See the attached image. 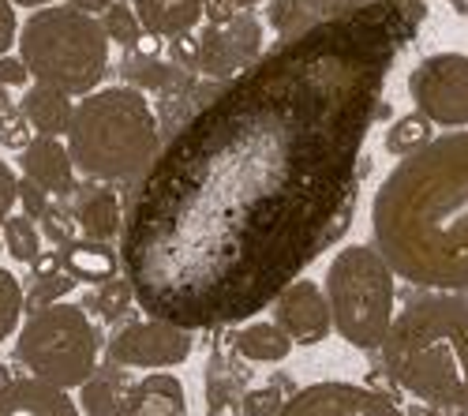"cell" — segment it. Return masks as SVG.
Here are the masks:
<instances>
[{"label": "cell", "mask_w": 468, "mask_h": 416, "mask_svg": "<svg viewBox=\"0 0 468 416\" xmlns=\"http://www.w3.org/2000/svg\"><path fill=\"white\" fill-rule=\"evenodd\" d=\"M112 416H187L184 383L169 371H150L146 379L128 387L121 409Z\"/></svg>", "instance_id": "9a60e30c"}, {"label": "cell", "mask_w": 468, "mask_h": 416, "mask_svg": "<svg viewBox=\"0 0 468 416\" xmlns=\"http://www.w3.org/2000/svg\"><path fill=\"white\" fill-rule=\"evenodd\" d=\"M270 312H274V323L296 346H319L334 330V312H330L326 289L315 285L311 278H296L292 285H285L274 304H270Z\"/></svg>", "instance_id": "8fae6325"}, {"label": "cell", "mask_w": 468, "mask_h": 416, "mask_svg": "<svg viewBox=\"0 0 468 416\" xmlns=\"http://www.w3.org/2000/svg\"><path fill=\"white\" fill-rule=\"evenodd\" d=\"M8 105V87H0V109Z\"/></svg>", "instance_id": "60d3db41"}, {"label": "cell", "mask_w": 468, "mask_h": 416, "mask_svg": "<svg viewBox=\"0 0 468 416\" xmlns=\"http://www.w3.org/2000/svg\"><path fill=\"white\" fill-rule=\"evenodd\" d=\"M278 416H405L394 401L360 383H311L296 390Z\"/></svg>", "instance_id": "30bf717a"}, {"label": "cell", "mask_w": 468, "mask_h": 416, "mask_svg": "<svg viewBox=\"0 0 468 416\" xmlns=\"http://www.w3.org/2000/svg\"><path fill=\"white\" fill-rule=\"evenodd\" d=\"M57 271H64L60 251H37V259L30 262V274H34V278H49V274H57Z\"/></svg>", "instance_id": "74e56055"}, {"label": "cell", "mask_w": 468, "mask_h": 416, "mask_svg": "<svg viewBox=\"0 0 468 416\" xmlns=\"http://www.w3.org/2000/svg\"><path fill=\"white\" fill-rule=\"evenodd\" d=\"M109 360L116 368H176L191 357V330L165 319H132L109 337Z\"/></svg>", "instance_id": "9c48e42d"}, {"label": "cell", "mask_w": 468, "mask_h": 416, "mask_svg": "<svg viewBox=\"0 0 468 416\" xmlns=\"http://www.w3.org/2000/svg\"><path fill=\"white\" fill-rule=\"evenodd\" d=\"M128 304H135V289H132V282H128V274L121 278H109L105 285H98V296L90 300L87 308H94L101 319H121L124 312H128Z\"/></svg>", "instance_id": "484cf974"}, {"label": "cell", "mask_w": 468, "mask_h": 416, "mask_svg": "<svg viewBox=\"0 0 468 416\" xmlns=\"http://www.w3.org/2000/svg\"><path fill=\"white\" fill-rule=\"evenodd\" d=\"M109 46L101 19L75 8V5H49L34 8L19 27V57L30 68L34 83H49L83 98L98 91L109 71Z\"/></svg>", "instance_id": "5b68a950"}, {"label": "cell", "mask_w": 468, "mask_h": 416, "mask_svg": "<svg viewBox=\"0 0 468 416\" xmlns=\"http://www.w3.org/2000/svg\"><path fill=\"white\" fill-rule=\"evenodd\" d=\"M394 267L382 259L375 244H345L326 267V300L334 312V326L348 346L382 349L389 323H394Z\"/></svg>", "instance_id": "8992f818"}, {"label": "cell", "mask_w": 468, "mask_h": 416, "mask_svg": "<svg viewBox=\"0 0 468 416\" xmlns=\"http://www.w3.org/2000/svg\"><path fill=\"white\" fill-rule=\"evenodd\" d=\"M300 16L296 0H270V23H274L282 34H292V19Z\"/></svg>", "instance_id": "d590c367"}, {"label": "cell", "mask_w": 468, "mask_h": 416, "mask_svg": "<svg viewBox=\"0 0 468 416\" xmlns=\"http://www.w3.org/2000/svg\"><path fill=\"white\" fill-rule=\"evenodd\" d=\"M68 5H75V8H83V12H90V16H101L112 0H68Z\"/></svg>", "instance_id": "f35d334b"}, {"label": "cell", "mask_w": 468, "mask_h": 416, "mask_svg": "<svg viewBox=\"0 0 468 416\" xmlns=\"http://www.w3.org/2000/svg\"><path fill=\"white\" fill-rule=\"evenodd\" d=\"M412 105L439 128H468V53H431L409 71Z\"/></svg>", "instance_id": "ba28073f"}, {"label": "cell", "mask_w": 468, "mask_h": 416, "mask_svg": "<svg viewBox=\"0 0 468 416\" xmlns=\"http://www.w3.org/2000/svg\"><path fill=\"white\" fill-rule=\"evenodd\" d=\"M60 259H64V271L87 285H105L109 278L124 271L121 251L109 248V240H90V237L60 244Z\"/></svg>", "instance_id": "ac0fdd59"}, {"label": "cell", "mask_w": 468, "mask_h": 416, "mask_svg": "<svg viewBox=\"0 0 468 416\" xmlns=\"http://www.w3.org/2000/svg\"><path fill=\"white\" fill-rule=\"evenodd\" d=\"M19 165H23V176H30L34 184H42L49 196L57 199H68L80 192V180H75V158L71 150L57 139V135H37L30 139L23 150H19Z\"/></svg>", "instance_id": "4fadbf2b"}, {"label": "cell", "mask_w": 468, "mask_h": 416, "mask_svg": "<svg viewBox=\"0 0 468 416\" xmlns=\"http://www.w3.org/2000/svg\"><path fill=\"white\" fill-rule=\"evenodd\" d=\"M19 112L30 121L37 135H68L71 117H75V94L57 91L49 83H30L19 98Z\"/></svg>", "instance_id": "e0dca14e"}, {"label": "cell", "mask_w": 468, "mask_h": 416, "mask_svg": "<svg viewBox=\"0 0 468 416\" xmlns=\"http://www.w3.org/2000/svg\"><path fill=\"white\" fill-rule=\"evenodd\" d=\"M68 150L83 176L98 184H135L162 150V121L139 87H98L75 101Z\"/></svg>", "instance_id": "277c9868"}, {"label": "cell", "mask_w": 468, "mask_h": 416, "mask_svg": "<svg viewBox=\"0 0 468 416\" xmlns=\"http://www.w3.org/2000/svg\"><path fill=\"white\" fill-rule=\"evenodd\" d=\"M71 233H75V218H64L60 207H53V210L42 218V237H46V240H53V244H68V240H75Z\"/></svg>", "instance_id": "836d02e7"}, {"label": "cell", "mask_w": 468, "mask_h": 416, "mask_svg": "<svg viewBox=\"0 0 468 416\" xmlns=\"http://www.w3.org/2000/svg\"><path fill=\"white\" fill-rule=\"evenodd\" d=\"M259 0H237V8H255Z\"/></svg>", "instance_id": "b9f144b4"}, {"label": "cell", "mask_w": 468, "mask_h": 416, "mask_svg": "<svg viewBox=\"0 0 468 416\" xmlns=\"http://www.w3.org/2000/svg\"><path fill=\"white\" fill-rule=\"evenodd\" d=\"M75 225H80V233L90 237V240H112L121 237L124 229V203L116 199L112 187H80L75 192V210H71Z\"/></svg>", "instance_id": "2e32d148"}, {"label": "cell", "mask_w": 468, "mask_h": 416, "mask_svg": "<svg viewBox=\"0 0 468 416\" xmlns=\"http://www.w3.org/2000/svg\"><path fill=\"white\" fill-rule=\"evenodd\" d=\"M101 334L90 323L87 308H75L57 300L49 308H37L16 330V357L19 364L53 387H83L98 371Z\"/></svg>", "instance_id": "52a82bcc"}, {"label": "cell", "mask_w": 468, "mask_h": 416, "mask_svg": "<svg viewBox=\"0 0 468 416\" xmlns=\"http://www.w3.org/2000/svg\"><path fill=\"white\" fill-rule=\"evenodd\" d=\"M169 42H173V46H169V57H173V64H176L180 71L203 68V46H199V37H191V30L169 37Z\"/></svg>", "instance_id": "f1b7e54d"}, {"label": "cell", "mask_w": 468, "mask_h": 416, "mask_svg": "<svg viewBox=\"0 0 468 416\" xmlns=\"http://www.w3.org/2000/svg\"><path fill=\"white\" fill-rule=\"evenodd\" d=\"M53 199H57V196H49L42 184H34L30 176H19V207H23V214H30V218L42 221V218L53 210Z\"/></svg>", "instance_id": "83f0119b"}, {"label": "cell", "mask_w": 468, "mask_h": 416, "mask_svg": "<svg viewBox=\"0 0 468 416\" xmlns=\"http://www.w3.org/2000/svg\"><path fill=\"white\" fill-rule=\"evenodd\" d=\"M19 16H16V5L12 0H0V57L12 53V46L19 42Z\"/></svg>", "instance_id": "e575fe53"}, {"label": "cell", "mask_w": 468, "mask_h": 416, "mask_svg": "<svg viewBox=\"0 0 468 416\" xmlns=\"http://www.w3.org/2000/svg\"><path fill=\"white\" fill-rule=\"evenodd\" d=\"M16 203H19V176L12 173L8 162H0V229H5V221L16 210Z\"/></svg>", "instance_id": "1f68e13d"}, {"label": "cell", "mask_w": 468, "mask_h": 416, "mask_svg": "<svg viewBox=\"0 0 468 416\" xmlns=\"http://www.w3.org/2000/svg\"><path fill=\"white\" fill-rule=\"evenodd\" d=\"M23 312H27V293L19 278L8 267H0V342H8L23 326Z\"/></svg>", "instance_id": "cb8c5ba5"}, {"label": "cell", "mask_w": 468, "mask_h": 416, "mask_svg": "<svg viewBox=\"0 0 468 416\" xmlns=\"http://www.w3.org/2000/svg\"><path fill=\"white\" fill-rule=\"evenodd\" d=\"M101 27H105V34L112 37V42L124 46V49H132L139 37L146 34V27H143L135 5H128V0H112V5L101 12Z\"/></svg>", "instance_id": "603a6c76"}, {"label": "cell", "mask_w": 468, "mask_h": 416, "mask_svg": "<svg viewBox=\"0 0 468 416\" xmlns=\"http://www.w3.org/2000/svg\"><path fill=\"white\" fill-rule=\"evenodd\" d=\"M282 394L274 387H262V390H251L244 398V416H278L282 412Z\"/></svg>", "instance_id": "4dcf8cb0"}, {"label": "cell", "mask_w": 468, "mask_h": 416, "mask_svg": "<svg viewBox=\"0 0 468 416\" xmlns=\"http://www.w3.org/2000/svg\"><path fill=\"white\" fill-rule=\"evenodd\" d=\"M203 46V71L218 75V80H232L237 71L255 64L262 57V23L251 12H240L225 27H207L199 34Z\"/></svg>", "instance_id": "7c38bea8"}, {"label": "cell", "mask_w": 468, "mask_h": 416, "mask_svg": "<svg viewBox=\"0 0 468 416\" xmlns=\"http://www.w3.org/2000/svg\"><path fill=\"white\" fill-rule=\"evenodd\" d=\"M382 368L412 398L468 412V296L427 289L394 315Z\"/></svg>", "instance_id": "3957f363"}, {"label": "cell", "mask_w": 468, "mask_h": 416, "mask_svg": "<svg viewBox=\"0 0 468 416\" xmlns=\"http://www.w3.org/2000/svg\"><path fill=\"white\" fill-rule=\"evenodd\" d=\"M435 139V121L431 117H423V112H405V117H398L394 124L386 128V150L389 155H398V158H409L416 155V150H423L427 143Z\"/></svg>", "instance_id": "44dd1931"}, {"label": "cell", "mask_w": 468, "mask_h": 416, "mask_svg": "<svg viewBox=\"0 0 468 416\" xmlns=\"http://www.w3.org/2000/svg\"><path fill=\"white\" fill-rule=\"evenodd\" d=\"M0 240H5V248L16 262H34L46 237H42V229H37V221L30 214H8L5 229H0Z\"/></svg>", "instance_id": "7402d4cb"}, {"label": "cell", "mask_w": 468, "mask_h": 416, "mask_svg": "<svg viewBox=\"0 0 468 416\" xmlns=\"http://www.w3.org/2000/svg\"><path fill=\"white\" fill-rule=\"evenodd\" d=\"M16 8H49V5H57V0H12Z\"/></svg>", "instance_id": "ab89813d"}, {"label": "cell", "mask_w": 468, "mask_h": 416, "mask_svg": "<svg viewBox=\"0 0 468 416\" xmlns=\"http://www.w3.org/2000/svg\"><path fill=\"white\" fill-rule=\"evenodd\" d=\"M420 0H353L285 34L162 143L124 199L135 304L218 330L266 312L348 225Z\"/></svg>", "instance_id": "6da1fadb"}, {"label": "cell", "mask_w": 468, "mask_h": 416, "mask_svg": "<svg viewBox=\"0 0 468 416\" xmlns=\"http://www.w3.org/2000/svg\"><path fill=\"white\" fill-rule=\"evenodd\" d=\"M80 390H83V394H80V409H83L87 416H112L116 409H121L124 394H128V387H116L109 375H101V371H98V379L90 375V379H87Z\"/></svg>", "instance_id": "d4e9b609"}, {"label": "cell", "mask_w": 468, "mask_h": 416, "mask_svg": "<svg viewBox=\"0 0 468 416\" xmlns=\"http://www.w3.org/2000/svg\"><path fill=\"white\" fill-rule=\"evenodd\" d=\"M30 139H34L30 121L23 117L19 109H12V112H8V121H5V128H0V143H5L8 150H23Z\"/></svg>", "instance_id": "f546056e"}, {"label": "cell", "mask_w": 468, "mask_h": 416, "mask_svg": "<svg viewBox=\"0 0 468 416\" xmlns=\"http://www.w3.org/2000/svg\"><path fill=\"white\" fill-rule=\"evenodd\" d=\"M75 289V278L68 271H57L49 278H34V285L27 289V312H37V308H49L57 300H64L68 293Z\"/></svg>", "instance_id": "4316f807"}, {"label": "cell", "mask_w": 468, "mask_h": 416, "mask_svg": "<svg viewBox=\"0 0 468 416\" xmlns=\"http://www.w3.org/2000/svg\"><path fill=\"white\" fill-rule=\"evenodd\" d=\"M34 80H30V68L23 64V57L16 53H5V57H0V87H8V91H16V87H30Z\"/></svg>", "instance_id": "d6a6232c"}, {"label": "cell", "mask_w": 468, "mask_h": 416, "mask_svg": "<svg viewBox=\"0 0 468 416\" xmlns=\"http://www.w3.org/2000/svg\"><path fill=\"white\" fill-rule=\"evenodd\" d=\"M0 416H83L64 387H53L37 375L0 383Z\"/></svg>", "instance_id": "5bb4252c"}, {"label": "cell", "mask_w": 468, "mask_h": 416, "mask_svg": "<svg viewBox=\"0 0 468 416\" xmlns=\"http://www.w3.org/2000/svg\"><path fill=\"white\" fill-rule=\"evenodd\" d=\"M371 244L416 289L468 293V132L401 158L371 199Z\"/></svg>", "instance_id": "7a4b0ae2"}, {"label": "cell", "mask_w": 468, "mask_h": 416, "mask_svg": "<svg viewBox=\"0 0 468 416\" xmlns=\"http://www.w3.org/2000/svg\"><path fill=\"white\" fill-rule=\"evenodd\" d=\"M292 337L278 323H248L237 334V353L255 364H282L292 353Z\"/></svg>", "instance_id": "ffe728a7"}, {"label": "cell", "mask_w": 468, "mask_h": 416, "mask_svg": "<svg viewBox=\"0 0 468 416\" xmlns=\"http://www.w3.org/2000/svg\"><path fill=\"white\" fill-rule=\"evenodd\" d=\"M143 27L150 34H162V37H176L199 27L207 0H132Z\"/></svg>", "instance_id": "d6986e66"}, {"label": "cell", "mask_w": 468, "mask_h": 416, "mask_svg": "<svg viewBox=\"0 0 468 416\" xmlns=\"http://www.w3.org/2000/svg\"><path fill=\"white\" fill-rule=\"evenodd\" d=\"M244 8H237V0H207V8H203V19H210L214 27H225L232 23Z\"/></svg>", "instance_id": "8d00e7d4"}]
</instances>
